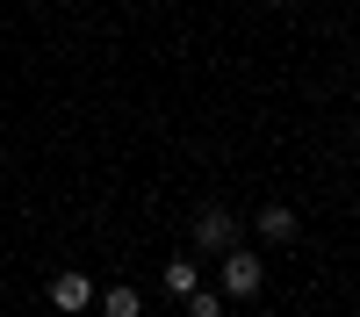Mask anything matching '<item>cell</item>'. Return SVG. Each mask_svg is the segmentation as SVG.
<instances>
[{
  "mask_svg": "<svg viewBox=\"0 0 360 317\" xmlns=\"http://www.w3.org/2000/svg\"><path fill=\"white\" fill-rule=\"evenodd\" d=\"M217 281H224V296H238V303H245V296H259V288H266V259L238 245V252H224V267H217Z\"/></svg>",
  "mask_w": 360,
  "mask_h": 317,
  "instance_id": "1",
  "label": "cell"
},
{
  "mask_svg": "<svg viewBox=\"0 0 360 317\" xmlns=\"http://www.w3.org/2000/svg\"><path fill=\"white\" fill-rule=\"evenodd\" d=\"M195 252H238V216L224 209V202L195 216Z\"/></svg>",
  "mask_w": 360,
  "mask_h": 317,
  "instance_id": "2",
  "label": "cell"
},
{
  "mask_svg": "<svg viewBox=\"0 0 360 317\" xmlns=\"http://www.w3.org/2000/svg\"><path fill=\"white\" fill-rule=\"evenodd\" d=\"M259 238L266 245H295V238H303V216H295L288 202H266V209H259Z\"/></svg>",
  "mask_w": 360,
  "mask_h": 317,
  "instance_id": "3",
  "label": "cell"
},
{
  "mask_svg": "<svg viewBox=\"0 0 360 317\" xmlns=\"http://www.w3.org/2000/svg\"><path fill=\"white\" fill-rule=\"evenodd\" d=\"M86 303H94V281L86 274H58L51 281V310H86Z\"/></svg>",
  "mask_w": 360,
  "mask_h": 317,
  "instance_id": "4",
  "label": "cell"
},
{
  "mask_svg": "<svg viewBox=\"0 0 360 317\" xmlns=\"http://www.w3.org/2000/svg\"><path fill=\"white\" fill-rule=\"evenodd\" d=\"M101 317H144V296H137L130 281H115L108 296H101Z\"/></svg>",
  "mask_w": 360,
  "mask_h": 317,
  "instance_id": "5",
  "label": "cell"
},
{
  "mask_svg": "<svg viewBox=\"0 0 360 317\" xmlns=\"http://www.w3.org/2000/svg\"><path fill=\"white\" fill-rule=\"evenodd\" d=\"M166 288H173L180 303H188L195 288H202V267H195V259H173V267H166Z\"/></svg>",
  "mask_w": 360,
  "mask_h": 317,
  "instance_id": "6",
  "label": "cell"
},
{
  "mask_svg": "<svg viewBox=\"0 0 360 317\" xmlns=\"http://www.w3.org/2000/svg\"><path fill=\"white\" fill-rule=\"evenodd\" d=\"M188 317H224V296H217V288H195V296H188Z\"/></svg>",
  "mask_w": 360,
  "mask_h": 317,
  "instance_id": "7",
  "label": "cell"
}]
</instances>
